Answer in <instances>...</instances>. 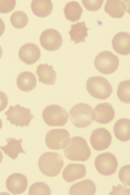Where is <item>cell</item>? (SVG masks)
<instances>
[{
	"mask_svg": "<svg viewBox=\"0 0 130 195\" xmlns=\"http://www.w3.org/2000/svg\"><path fill=\"white\" fill-rule=\"evenodd\" d=\"M63 151L65 157L73 161H85L89 158L91 154L87 141L80 136L70 138L68 144Z\"/></svg>",
	"mask_w": 130,
	"mask_h": 195,
	"instance_id": "obj_1",
	"label": "cell"
},
{
	"mask_svg": "<svg viewBox=\"0 0 130 195\" xmlns=\"http://www.w3.org/2000/svg\"><path fill=\"white\" fill-rule=\"evenodd\" d=\"M64 164L62 155L57 153L50 151L42 154L38 163L39 169L42 173L50 177L58 175Z\"/></svg>",
	"mask_w": 130,
	"mask_h": 195,
	"instance_id": "obj_2",
	"label": "cell"
},
{
	"mask_svg": "<svg viewBox=\"0 0 130 195\" xmlns=\"http://www.w3.org/2000/svg\"><path fill=\"white\" fill-rule=\"evenodd\" d=\"M70 119L75 127L84 128L95 120L94 112L92 107L83 103L74 106L69 111Z\"/></svg>",
	"mask_w": 130,
	"mask_h": 195,
	"instance_id": "obj_3",
	"label": "cell"
},
{
	"mask_svg": "<svg viewBox=\"0 0 130 195\" xmlns=\"http://www.w3.org/2000/svg\"><path fill=\"white\" fill-rule=\"evenodd\" d=\"M86 88L92 96L101 100L108 98L113 91L109 82L105 78L100 76H93L88 79L86 81Z\"/></svg>",
	"mask_w": 130,
	"mask_h": 195,
	"instance_id": "obj_4",
	"label": "cell"
},
{
	"mask_svg": "<svg viewBox=\"0 0 130 195\" xmlns=\"http://www.w3.org/2000/svg\"><path fill=\"white\" fill-rule=\"evenodd\" d=\"M42 116L45 122L51 126H62L67 122L69 115L67 111L59 105H48L43 110Z\"/></svg>",
	"mask_w": 130,
	"mask_h": 195,
	"instance_id": "obj_5",
	"label": "cell"
},
{
	"mask_svg": "<svg viewBox=\"0 0 130 195\" xmlns=\"http://www.w3.org/2000/svg\"><path fill=\"white\" fill-rule=\"evenodd\" d=\"M119 63L118 56L107 50L99 53L96 56L94 62L96 68L100 72L105 75L114 72L118 69Z\"/></svg>",
	"mask_w": 130,
	"mask_h": 195,
	"instance_id": "obj_6",
	"label": "cell"
},
{
	"mask_svg": "<svg viewBox=\"0 0 130 195\" xmlns=\"http://www.w3.org/2000/svg\"><path fill=\"white\" fill-rule=\"evenodd\" d=\"M4 114L7 117L6 120L9 121L11 124H15L16 127L18 126L21 127L24 126H28L34 117L29 108L21 106L19 104L15 106H10Z\"/></svg>",
	"mask_w": 130,
	"mask_h": 195,
	"instance_id": "obj_7",
	"label": "cell"
},
{
	"mask_svg": "<svg viewBox=\"0 0 130 195\" xmlns=\"http://www.w3.org/2000/svg\"><path fill=\"white\" fill-rule=\"evenodd\" d=\"M70 140L68 132L65 129H54L49 131L45 138L47 146L50 149L58 150L65 148Z\"/></svg>",
	"mask_w": 130,
	"mask_h": 195,
	"instance_id": "obj_8",
	"label": "cell"
},
{
	"mask_svg": "<svg viewBox=\"0 0 130 195\" xmlns=\"http://www.w3.org/2000/svg\"><path fill=\"white\" fill-rule=\"evenodd\" d=\"M94 164L98 172L106 176L114 174L118 167L116 157L113 154L109 152L98 155L96 158Z\"/></svg>",
	"mask_w": 130,
	"mask_h": 195,
	"instance_id": "obj_9",
	"label": "cell"
},
{
	"mask_svg": "<svg viewBox=\"0 0 130 195\" xmlns=\"http://www.w3.org/2000/svg\"><path fill=\"white\" fill-rule=\"evenodd\" d=\"M40 41L41 46L50 51L56 50L62 45L63 40L60 33L53 28L45 30L41 34Z\"/></svg>",
	"mask_w": 130,
	"mask_h": 195,
	"instance_id": "obj_10",
	"label": "cell"
},
{
	"mask_svg": "<svg viewBox=\"0 0 130 195\" xmlns=\"http://www.w3.org/2000/svg\"><path fill=\"white\" fill-rule=\"evenodd\" d=\"M90 140L93 148L97 151H100L109 147L112 142V137L107 130L100 128L92 131Z\"/></svg>",
	"mask_w": 130,
	"mask_h": 195,
	"instance_id": "obj_11",
	"label": "cell"
},
{
	"mask_svg": "<svg viewBox=\"0 0 130 195\" xmlns=\"http://www.w3.org/2000/svg\"><path fill=\"white\" fill-rule=\"evenodd\" d=\"M41 55V51L39 47L31 43H27L23 45L18 52L20 60L28 65H31L37 62L40 58Z\"/></svg>",
	"mask_w": 130,
	"mask_h": 195,
	"instance_id": "obj_12",
	"label": "cell"
},
{
	"mask_svg": "<svg viewBox=\"0 0 130 195\" xmlns=\"http://www.w3.org/2000/svg\"><path fill=\"white\" fill-rule=\"evenodd\" d=\"M8 190L14 194L24 192L28 185L27 178L25 175L20 173H14L10 175L6 182Z\"/></svg>",
	"mask_w": 130,
	"mask_h": 195,
	"instance_id": "obj_13",
	"label": "cell"
},
{
	"mask_svg": "<svg viewBox=\"0 0 130 195\" xmlns=\"http://www.w3.org/2000/svg\"><path fill=\"white\" fill-rule=\"evenodd\" d=\"M93 110L95 120L99 123H108L112 120L115 116L114 110L112 105L108 103L98 104Z\"/></svg>",
	"mask_w": 130,
	"mask_h": 195,
	"instance_id": "obj_14",
	"label": "cell"
},
{
	"mask_svg": "<svg viewBox=\"0 0 130 195\" xmlns=\"http://www.w3.org/2000/svg\"><path fill=\"white\" fill-rule=\"evenodd\" d=\"M113 48L119 54L126 55L130 53V35L121 32L116 34L112 41Z\"/></svg>",
	"mask_w": 130,
	"mask_h": 195,
	"instance_id": "obj_15",
	"label": "cell"
},
{
	"mask_svg": "<svg viewBox=\"0 0 130 195\" xmlns=\"http://www.w3.org/2000/svg\"><path fill=\"white\" fill-rule=\"evenodd\" d=\"M86 173V167L84 164L70 163L63 170L62 176L65 181L71 183L83 178Z\"/></svg>",
	"mask_w": 130,
	"mask_h": 195,
	"instance_id": "obj_16",
	"label": "cell"
},
{
	"mask_svg": "<svg viewBox=\"0 0 130 195\" xmlns=\"http://www.w3.org/2000/svg\"><path fill=\"white\" fill-rule=\"evenodd\" d=\"M96 190V186L94 182L89 179H86L72 185L68 192L70 195H93Z\"/></svg>",
	"mask_w": 130,
	"mask_h": 195,
	"instance_id": "obj_17",
	"label": "cell"
},
{
	"mask_svg": "<svg viewBox=\"0 0 130 195\" xmlns=\"http://www.w3.org/2000/svg\"><path fill=\"white\" fill-rule=\"evenodd\" d=\"M36 74L38 77V81L44 84L54 85L56 79V72L52 65L47 63L40 64L37 67Z\"/></svg>",
	"mask_w": 130,
	"mask_h": 195,
	"instance_id": "obj_18",
	"label": "cell"
},
{
	"mask_svg": "<svg viewBox=\"0 0 130 195\" xmlns=\"http://www.w3.org/2000/svg\"><path fill=\"white\" fill-rule=\"evenodd\" d=\"M16 83L18 88L21 91L29 92L34 89L37 84L36 78L32 73L29 71L22 72L18 75Z\"/></svg>",
	"mask_w": 130,
	"mask_h": 195,
	"instance_id": "obj_19",
	"label": "cell"
},
{
	"mask_svg": "<svg viewBox=\"0 0 130 195\" xmlns=\"http://www.w3.org/2000/svg\"><path fill=\"white\" fill-rule=\"evenodd\" d=\"M127 9V4L124 1L120 0H107L104 7L106 13L112 18H118L123 16Z\"/></svg>",
	"mask_w": 130,
	"mask_h": 195,
	"instance_id": "obj_20",
	"label": "cell"
},
{
	"mask_svg": "<svg viewBox=\"0 0 130 195\" xmlns=\"http://www.w3.org/2000/svg\"><path fill=\"white\" fill-rule=\"evenodd\" d=\"M113 130L118 139L123 142L129 141L130 139V119L127 118L119 119L114 124Z\"/></svg>",
	"mask_w": 130,
	"mask_h": 195,
	"instance_id": "obj_21",
	"label": "cell"
},
{
	"mask_svg": "<svg viewBox=\"0 0 130 195\" xmlns=\"http://www.w3.org/2000/svg\"><path fill=\"white\" fill-rule=\"evenodd\" d=\"M71 27V29L68 32L70 37L69 42L74 41L75 44L82 42H85L84 38L88 36L87 31L90 29L86 26L85 22L77 21L76 24H72Z\"/></svg>",
	"mask_w": 130,
	"mask_h": 195,
	"instance_id": "obj_22",
	"label": "cell"
},
{
	"mask_svg": "<svg viewBox=\"0 0 130 195\" xmlns=\"http://www.w3.org/2000/svg\"><path fill=\"white\" fill-rule=\"evenodd\" d=\"M6 140L7 144L4 146L0 147V148L12 159H16L19 153H25L21 145L23 140L22 139L17 140L14 138H8Z\"/></svg>",
	"mask_w": 130,
	"mask_h": 195,
	"instance_id": "obj_23",
	"label": "cell"
},
{
	"mask_svg": "<svg viewBox=\"0 0 130 195\" xmlns=\"http://www.w3.org/2000/svg\"><path fill=\"white\" fill-rule=\"evenodd\" d=\"M31 7L33 13L41 18L46 17L52 11L53 4L50 0H32Z\"/></svg>",
	"mask_w": 130,
	"mask_h": 195,
	"instance_id": "obj_24",
	"label": "cell"
},
{
	"mask_svg": "<svg viewBox=\"0 0 130 195\" xmlns=\"http://www.w3.org/2000/svg\"><path fill=\"white\" fill-rule=\"evenodd\" d=\"M83 9L80 4L75 1L67 3L63 10L66 18L72 22L79 20Z\"/></svg>",
	"mask_w": 130,
	"mask_h": 195,
	"instance_id": "obj_25",
	"label": "cell"
},
{
	"mask_svg": "<svg viewBox=\"0 0 130 195\" xmlns=\"http://www.w3.org/2000/svg\"><path fill=\"white\" fill-rule=\"evenodd\" d=\"M130 80H126L121 82L118 86L117 96L122 102L126 103H130Z\"/></svg>",
	"mask_w": 130,
	"mask_h": 195,
	"instance_id": "obj_26",
	"label": "cell"
},
{
	"mask_svg": "<svg viewBox=\"0 0 130 195\" xmlns=\"http://www.w3.org/2000/svg\"><path fill=\"white\" fill-rule=\"evenodd\" d=\"M10 20L11 24L14 27L17 29H21L27 25L28 18L27 15L24 12L17 11L12 14Z\"/></svg>",
	"mask_w": 130,
	"mask_h": 195,
	"instance_id": "obj_27",
	"label": "cell"
},
{
	"mask_svg": "<svg viewBox=\"0 0 130 195\" xmlns=\"http://www.w3.org/2000/svg\"><path fill=\"white\" fill-rule=\"evenodd\" d=\"M29 195H49L51 194L49 186L43 182H37L33 184L29 190Z\"/></svg>",
	"mask_w": 130,
	"mask_h": 195,
	"instance_id": "obj_28",
	"label": "cell"
},
{
	"mask_svg": "<svg viewBox=\"0 0 130 195\" xmlns=\"http://www.w3.org/2000/svg\"><path fill=\"white\" fill-rule=\"evenodd\" d=\"M130 165L129 164L122 167L119 172V179L125 186H130Z\"/></svg>",
	"mask_w": 130,
	"mask_h": 195,
	"instance_id": "obj_29",
	"label": "cell"
},
{
	"mask_svg": "<svg viewBox=\"0 0 130 195\" xmlns=\"http://www.w3.org/2000/svg\"><path fill=\"white\" fill-rule=\"evenodd\" d=\"M103 0H82L83 6L88 10L90 11H96L102 7Z\"/></svg>",
	"mask_w": 130,
	"mask_h": 195,
	"instance_id": "obj_30",
	"label": "cell"
},
{
	"mask_svg": "<svg viewBox=\"0 0 130 195\" xmlns=\"http://www.w3.org/2000/svg\"><path fill=\"white\" fill-rule=\"evenodd\" d=\"M16 4V0H0V13L10 12L14 9Z\"/></svg>",
	"mask_w": 130,
	"mask_h": 195,
	"instance_id": "obj_31",
	"label": "cell"
},
{
	"mask_svg": "<svg viewBox=\"0 0 130 195\" xmlns=\"http://www.w3.org/2000/svg\"><path fill=\"white\" fill-rule=\"evenodd\" d=\"M112 191L109 193V195H130V188H127L125 186L119 184L117 187L112 186Z\"/></svg>",
	"mask_w": 130,
	"mask_h": 195,
	"instance_id": "obj_32",
	"label": "cell"
},
{
	"mask_svg": "<svg viewBox=\"0 0 130 195\" xmlns=\"http://www.w3.org/2000/svg\"><path fill=\"white\" fill-rule=\"evenodd\" d=\"M8 103V97L4 92L0 91V112L3 111Z\"/></svg>",
	"mask_w": 130,
	"mask_h": 195,
	"instance_id": "obj_33",
	"label": "cell"
},
{
	"mask_svg": "<svg viewBox=\"0 0 130 195\" xmlns=\"http://www.w3.org/2000/svg\"><path fill=\"white\" fill-rule=\"evenodd\" d=\"M5 30V26L4 22L0 18V37L3 34Z\"/></svg>",
	"mask_w": 130,
	"mask_h": 195,
	"instance_id": "obj_34",
	"label": "cell"
},
{
	"mask_svg": "<svg viewBox=\"0 0 130 195\" xmlns=\"http://www.w3.org/2000/svg\"><path fill=\"white\" fill-rule=\"evenodd\" d=\"M3 155L0 150V163H1L3 159Z\"/></svg>",
	"mask_w": 130,
	"mask_h": 195,
	"instance_id": "obj_35",
	"label": "cell"
},
{
	"mask_svg": "<svg viewBox=\"0 0 130 195\" xmlns=\"http://www.w3.org/2000/svg\"><path fill=\"white\" fill-rule=\"evenodd\" d=\"M3 53L2 50L1 46H0V59Z\"/></svg>",
	"mask_w": 130,
	"mask_h": 195,
	"instance_id": "obj_36",
	"label": "cell"
},
{
	"mask_svg": "<svg viewBox=\"0 0 130 195\" xmlns=\"http://www.w3.org/2000/svg\"><path fill=\"white\" fill-rule=\"evenodd\" d=\"M2 123L1 120L0 118V130L2 128Z\"/></svg>",
	"mask_w": 130,
	"mask_h": 195,
	"instance_id": "obj_37",
	"label": "cell"
}]
</instances>
